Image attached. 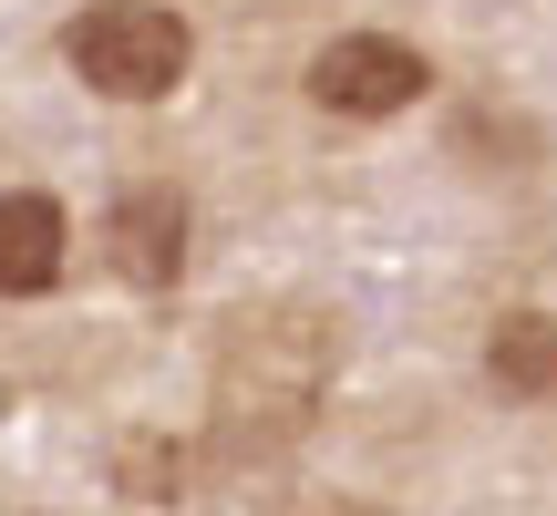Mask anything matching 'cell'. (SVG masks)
Returning <instances> with one entry per match:
<instances>
[{
  "instance_id": "2",
  "label": "cell",
  "mask_w": 557,
  "mask_h": 516,
  "mask_svg": "<svg viewBox=\"0 0 557 516\" xmlns=\"http://www.w3.org/2000/svg\"><path fill=\"white\" fill-rule=\"evenodd\" d=\"M186 21L176 11H156V0H94V11L62 32V62H73L94 94H114V103H156V94H176L186 83Z\"/></svg>"
},
{
  "instance_id": "5",
  "label": "cell",
  "mask_w": 557,
  "mask_h": 516,
  "mask_svg": "<svg viewBox=\"0 0 557 516\" xmlns=\"http://www.w3.org/2000/svg\"><path fill=\"white\" fill-rule=\"evenodd\" d=\"M62 279V207L52 197H0V299H32Z\"/></svg>"
},
{
  "instance_id": "7",
  "label": "cell",
  "mask_w": 557,
  "mask_h": 516,
  "mask_svg": "<svg viewBox=\"0 0 557 516\" xmlns=\"http://www.w3.org/2000/svg\"><path fill=\"white\" fill-rule=\"evenodd\" d=\"M176 476H186V455H176V444H124V496H145V506H156V496H176Z\"/></svg>"
},
{
  "instance_id": "3",
  "label": "cell",
  "mask_w": 557,
  "mask_h": 516,
  "mask_svg": "<svg viewBox=\"0 0 557 516\" xmlns=\"http://www.w3.org/2000/svg\"><path fill=\"white\" fill-rule=\"evenodd\" d=\"M423 83H434V73H423V52H413V41H393V32H341L331 52L310 62V94L331 103V114H361V124H372V114H403Z\"/></svg>"
},
{
  "instance_id": "1",
  "label": "cell",
  "mask_w": 557,
  "mask_h": 516,
  "mask_svg": "<svg viewBox=\"0 0 557 516\" xmlns=\"http://www.w3.org/2000/svg\"><path fill=\"white\" fill-rule=\"evenodd\" d=\"M320 382H331V320H310V310L227 320V352H218V455L259 465V455H278V444H299Z\"/></svg>"
},
{
  "instance_id": "4",
  "label": "cell",
  "mask_w": 557,
  "mask_h": 516,
  "mask_svg": "<svg viewBox=\"0 0 557 516\" xmlns=\"http://www.w3.org/2000/svg\"><path fill=\"white\" fill-rule=\"evenodd\" d=\"M103 258H114L135 290H165V279L186 269V197L176 186H124L114 207H103Z\"/></svg>"
},
{
  "instance_id": "6",
  "label": "cell",
  "mask_w": 557,
  "mask_h": 516,
  "mask_svg": "<svg viewBox=\"0 0 557 516\" xmlns=\"http://www.w3.org/2000/svg\"><path fill=\"white\" fill-rule=\"evenodd\" d=\"M485 372H496V393H517V403H557V310L496 320V341H485Z\"/></svg>"
},
{
  "instance_id": "8",
  "label": "cell",
  "mask_w": 557,
  "mask_h": 516,
  "mask_svg": "<svg viewBox=\"0 0 557 516\" xmlns=\"http://www.w3.org/2000/svg\"><path fill=\"white\" fill-rule=\"evenodd\" d=\"M331 516H382V506H331Z\"/></svg>"
}]
</instances>
